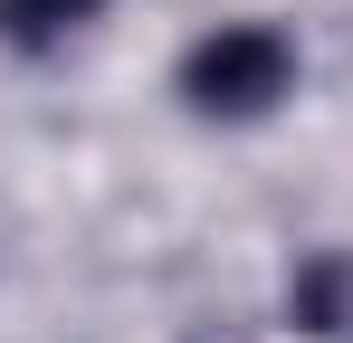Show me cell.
Masks as SVG:
<instances>
[{
    "mask_svg": "<svg viewBox=\"0 0 353 343\" xmlns=\"http://www.w3.org/2000/svg\"><path fill=\"white\" fill-rule=\"evenodd\" d=\"M287 86H296V39H287V29H268V19L210 29L201 48L181 57V96H191L201 114H220V124H239V114H268Z\"/></svg>",
    "mask_w": 353,
    "mask_h": 343,
    "instance_id": "6da1fadb",
    "label": "cell"
},
{
    "mask_svg": "<svg viewBox=\"0 0 353 343\" xmlns=\"http://www.w3.org/2000/svg\"><path fill=\"white\" fill-rule=\"evenodd\" d=\"M105 0H0V39L10 48H58L67 29H86Z\"/></svg>",
    "mask_w": 353,
    "mask_h": 343,
    "instance_id": "7a4b0ae2",
    "label": "cell"
},
{
    "mask_svg": "<svg viewBox=\"0 0 353 343\" xmlns=\"http://www.w3.org/2000/svg\"><path fill=\"white\" fill-rule=\"evenodd\" d=\"M296 324H305V334H344L353 324V267L344 258H315V267L296 277Z\"/></svg>",
    "mask_w": 353,
    "mask_h": 343,
    "instance_id": "3957f363",
    "label": "cell"
}]
</instances>
